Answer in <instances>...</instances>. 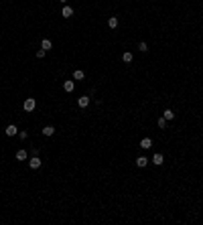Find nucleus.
I'll return each instance as SVG.
<instances>
[{
    "label": "nucleus",
    "mask_w": 203,
    "mask_h": 225,
    "mask_svg": "<svg viewBox=\"0 0 203 225\" xmlns=\"http://www.w3.org/2000/svg\"><path fill=\"white\" fill-rule=\"evenodd\" d=\"M41 49H45V51H51V49H53V43L49 41V39H43V41H41Z\"/></svg>",
    "instance_id": "10"
},
{
    "label": "nucleus",
    "mask_w": 203,
    "mask_h": 225,
    "mask_svg": "<svg viewBox=\"0 0 203 225\" xmlns=\"http://www.w3.org/2000/svg\"><path fill=\"white\" fill-rule=\"evenodd\" d=\"M53 134H55V128H53V126H45V128H43V136H53Z\"/></svg>",
    "instance_id": "12"
},
{
    "label": "nucleus",
    "mask_w": 203,
    "mask_h": 225,
    "mask_svg": "<svg viewBox=\"0 0 203 225\" xmlns=\"http://www.w3.org/2000/svg\"><path fill=\"white\" fill-rule=\"evenodd\" d=\"M63 89H65L67 93H71V91L75 89V83L71 81V79H67V81H63Z\"/></svg>",
    "instance_id": "8"
},
{
    "label": "nucleus",
    "mask_w": 203,
    "mask_h": 225,
    "mask_svg": "<svg viewBox=\"0 0 203 225\" xmlns=\"http://www.w3.org/2000/svg\"><path fill=\"white\" fill-rule=\"evenodd\" d=\"M138 51H140V53H146V51H148V45H146L144 41H140L138 43Z\"/></svg>",
    "instance_id": "17"
},
{
    "label": "nucleus",
    "mask_w": 203,
    "mask_h": 225,
    "mask_svg": "<svg viewBox=\"0 0 203 225\" xmlns=\"http://www.w3.org/2000/svg\"><path fill=\"white\" fill-rule=\"evenodd\" d=\"M77 106H79V108H88L89 106V96H81L79 99H77Z\"/></svg>",
    "instance_id": "6"
},
{
    "label": "nucleus",
    "mask_w": 203,
    "mask_h": 225,
    "mask_svg": "<svg viewBox=\"0 0 203 225\" xmlns=\"http://www.w3.org/2000/svg\"><path fill=\"white\" fill-rule=\"evenodd\" d=\"M156 124H158V128H161V130H165V128H167V120H165V118H161V120H158Z\"/></svg>",
    "instance_id": "18"
},
{
    "label": "nucleus",
    "mask_w": 203,
    "mask_h": 225,
    "mask_svg": "<svg viewBox=\"0 0 203 225\" xmlns=\"http://www.w3.org/2000/svg\"><path fill=\"white\" fill-rule=\"evenodd\" d=\"M108 27L110 28H118V16H110V18H108Z\"/></svg>",
    "instance_id": "14"
},
{
    "label": "nucleus",
    "mask_w": 203,
    "mask_h": 225,
    "mask_svg": "<svg viewBox=\"0 0 203 225\" xmlns=\"http://www.w3.org/2000/svg\"><path fill=\"white\" fill-rule=\"evenodd\" d=\"M45 53H47L45 49H37V59H43V57H45Z\"/></svg>",
    "instance_id": "19"
},
{
    "label": "nucleus",
    "mask_w": 203,
    "mask_h": 225,
    "mask_svg": "<svg viewBox=\"0 0 203 225\" xmlns=\"http://www.w3.org/2000/svg\"><path fill=\"white\" fill-rule=\"evenodd\" d=\"M148 162H150V160H148L146 156H138V158H136V166H138V168H144V166H148Z\"/></svg>",
    "instance_id": "5"
},
{
    "label": "nucleus",
    "mask_w": 203,
    "mask_h": 225,
    "mask_svg": "<svg viewBox=\"0 0 203 225\" xmlns=\"http://www.w3.org/2000/svg\"><path fill=\"white\" fill-rule=\"evenodd\" d=\"M4 134H6V136H16V134H18V128H16L14 124H10V126L4 128Z\"/></svg>",
    "instance_id": "3"
},
{
    "label": "nucleus",
    "mask_w": 203,
    "mask_h": 225,
    "mask_svg": "<svg viewBox=\"0 0 203 225\" xmlns=\"http://www.w3.org/2000/svg\"><path fill=\"white\" fill-rule=\"evenodd\" d=\"M132 59H134V57H132V53H128V51L122 55V61H124V63H132Z\"/></svg>",
    "instance_id": "16"
},
{
    "label": "nucleus",
    "mask_w": 203,
    "mask_h": 225,
    "mask_svg": "<svg viewBox=\"0 0 203 225\" xmlns=\"http://www.w3.org/2000/svg\"><path fill=\"white\" fill-rule=\"evenodd\" d=\"M28 166L33 168V171H37V168H41V158H39V154H35L31 160H28Z\"/></svg>",
    "instance_id": "2"
},
{
    "label": "nucleus",
    "mask_w": 203,
    "mask_h": 225,
    "mask_svg": "<svg viewBox=\"0 0 203 225\" xmlns=\"http://www.w3.org/2000/svg\"><path fill=\"white\" fill-rule=\"evenodd\" d=\"M18 136H20V140H27V138H28V132H25V130H18Z\"/></svg>",
    "instance_id": "20"
},
{
    "label": "nucleus",
    "mask_w": 203,
    "mask_h": 225,
    "mask_svg": "<svg viewBox=\"0 0 203 225\" xmlns=\"http://www.w3.org/2000/svg\"><path fill=\"white\" fill-rule=\"evenodd\" d=\"M35 108H37V99H35V97H27L25 103H22V109H25V112H33Z\"/></svg>",
    "instance_id": "1"
},
{
    "label": "nucleus",
    "mask_w": 203,
    "mask_h": 225,
    "mask_svg": "<svg viewBox=\"0 0 203 225\" xmlns=\"http://www.w3.org/2000/svg\"><path fill=\"white\" fill-rule=\"evenodd\" d=\"M27 156H28L27 150H22V148L16 150V154H14V158H16V160H20V162H22V160H27Z\"/></svg>",
    "instance_id": "7"
},
{
    "label": "nucleus",
    "mask_w": 203,
    "mask_h": 225,
    "mask_svg": "<svg viewBox=\"0 0 203 225\" xmlns=\"http://www.w3.org/2000/svg\"><path fill=\"white\" fill-rule=\"evenodd\" d=\"M59 2H61V4H67V0H59Z\"/></svg>",
    "instance_id": "21"
},
{
    "label": "nucleus",
    "mask_w": 203,
    "mask_h": 225,
    "mask_svg": "<svg viewBox=\"0 0 203 225\" xmlns=\"http://www.w3.org/2000/svg\"><path fill=\"white\" fill-rule=\"evenodd\" d=\"M162 118H165V120L169 122V120H173V118H175V112H173V109H165V114H162Z\"/></svg>",
    "instance_id": "15"
},
{
    "label": "nucleus",
    "mask_w": 203,
    "mask_h": 225,
    "mask_svg": "<svg viewBox=\"0 0 203 225\" xmlns=\"http://www.w3.org/2000/svg\"><path fill=\"white\" fill-rule=\"evenodd\" d=\"M83 77H85V73H83L81 69H75V71H73V79H75V81H81Z\"/></svg>",
    "instance_id": "13"
},
{
    "label": "nucleus",
    "mask_w": 203,
    "mask_h": 225,
    "mask_svg": "<svg viewBox=\"0 0 203 225\" xmlns=\"http://www.w3.org/2000/svg\"><path fill=\"white\" fill-rule=\"evenodd\" d=\"M150 162L155 164V166H161V164H162V162H165V156H162L161 152H156L155 156H152V160H150Z\"/></svg>",
    "instance_id": "4"
},
{
    "label": "nucleus",
    "mask_w": 203,
    "mask_h": 225,
    "mask_svg": "<svg viewBox=\"0 0 203 225\" xmlns=\"http://www.w3.org/2000/svg\"><path fill=\"white\" fill-rule=\"evenodd\" d=\"M150 146H152V140H150V138H142L140 140V148L142 150H148Z\"/></svg>",
    "instance_id": "9"
},
{
    "label": "nucleus",
    "mask_w": 203,
    "mask_h": 225,
    "mask_svg": "<svg viewBox=\"0 0 203 225\" xmlns=\"http://www.w3.org/2000/svg\"><path fill=\"white\" fill-rule=\"evenodd\" d=\"M63 16H65V18H71V16H73V8L65 4V6H63Z\"/></svg>",
    "instance_id": "11"
}]
</instances>
